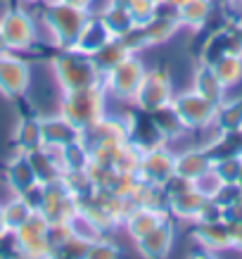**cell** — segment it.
<instances>
[{
	"instance_id": "1",
	"label": "cell",
	"mask_w": 242,
	"mask_h": 259,
	"mask_svg": "<svg viewBox=\"0 0 242 259\" xmlns=\"http://www.w3.org/2000/svg\"><path fill=\"white\" fill-rule=\"evenodd\" d=\"M216 76L223 86H230L235 81H240L242 76V60L237 55H228L221 60V64L216 67Z\"/></svg>"
},
{
	"instance_id": "2",
	"label": "cell",
	"mask_w": 242,
	"mask_h": 259,
	"mask_svg": "<svg viewBox=\"0 0 242 259\" xmlns=\"http://www.w3.org/2000/svg\"><path fill=\"white\" fill-rule=\"evenodd\" d=\"M237 181H240V188H242V169H240V176H237Z\"/></svg>"
}]
</instances>
